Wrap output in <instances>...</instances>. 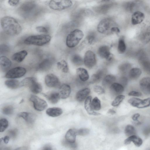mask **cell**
<instances>
[{
	"label": "cell",
	"instance_id": "obj_33",
	"mask_svg": "<svg viewBox=\"0 0 150 150\" xmlns=\"http://www.w3.org/2000/svg\"><path fill=\"white\" fill-rule=\"evenodd\" d=\"M141 73V70L139 68H133L130 70L129 76L130 79L134 80L136 79L139 77Z\"/></svg>",
	"mask_w": 150,
	"mask_h": 150
},
{
	"label": "cell",
	"instance_id": "obj_16",
	"mask_svg": "<svg viewBox=\"0 0 150 150\" xmlns=\"http://www.w3.org/2000/svg\"><path fill=\"white\" fill-rule=\"evenodd\" d=\"M71 92V87L67 84H63L59 87V93L61 98H67L69 96Z\"/></svg>",
	"mask_w": 150,
	"mask_h": 150
},
{
	"label": "cell",
	"instance_id": "obj_20",
	"mask_svg": "<svg viewBox=\"0 0 150 150\" xmlns=\"http://www.w3.org/2000/svg\"><path fill=\"white\" fill-rule=\"evenodd\" d=\"M44 95L50 103L53 104L57 103L61 98L59 93L55 92L44 94Z\"/></svg>",
	"mask_w": 150,
	"mask_h": 150
},
{
	"label": "cell",
	"instance_id": "obj_39",
	"mask_svg": "<svg viewBox=\"0 0 150 150\" xmlns=\"http://www.w3.org/2000/svg\"><path fill=\"white\" fill-rule=\"evenodd\" d=\"M92 105L93 108L94 110H98L101 108L100 100L96 97H95L92 101Z\"/></svg>",
	"mask_w": 150,
	"mask_h": 150
},
{
	"label": "cell",
	"instance_id": "obj_49",
	"mask_svg": "<svg viewBox=\"0 0 150 150\" xmlns=\"http://www.w3.org/2000/svg\"><path fill=\"white\" fill-rule=\"evenodd\" d=\"M62 144L64 146L73 149L77 147V145L75 142L71 143L67 141L66 140L63 141Z\"/></svg>",
	"mask_w": 150,
	"mask_h": 150
},
{
	"label": "cell",
	"instance_id": "obj_23",
	"mask_svg": "<svg viewBox=\"0 0 150 150\" xmlns=\"http://www.w3.org/2000/svg\"><path fill=\"white\" fill-rule=\"evenodd\" d=\"M28 54L25 50H22L14 54L11 57L12 59L14 61L20 62L25 58Z\"/></svg>",
	"mask_w": 150,
	"mask_h": 150
},
{
	"label": "cell",
	"instance_id": "obj_46",
	"mask_svg": "<svg viewBox=\"0 0 150 150\" xmlns=\"http://www.w3.org/2000/svg\"><path fill=\"white\" fill-rule=\"evenodd\" d=\"M17 133L18 130L16 129H10L7 132L8 136L13 139H14L16 137Z\"/></svg>",
	"mask_w": 150,
	"mask_h": 150
},
{
	"label": "cell",
	"instance_id": "obj_1",
	"mask_svg": "<svg viewBox=\"0 0 150 150\" xmlns=\"http://www.w3.org/2000/svg\"><path fill=\"white\" fill-rule=\"evenodd\" d=\"M1 25L4 31L7 35L14 36L18 35L21 31V27L14 18L5 16L1 20Z\"/></svg>",
	"mask_w": 150,
	"mask_h": 150
},
{
	"label": "cell",
	"instance_id": "obj_29",
	"mask_svg": "<svg viewBox=\"0 0 150 150\" xmlns=\"http://www.w3.org/2000/svg\"><path fill=\"white\" fill-rule=\"evenodd\" d=\"M76 135V130L70 129L65 134L66 140L69 142H75Z\"/></svg>",
	"mask_w": 150,
	"mask_h": 150
},
{
	"label": "cell",
	"instance_id": "obj_27",
	"mask_svg": "<svg viewBox=\"0 0 150 150\" xmlns=\"http://www.w3.org/2000/svg\"><path fill=\"white\" fill-rule=\"evenodd\" d=\"M110 89L112 93L118 95L123 92L124 87L120 83L114 82L110 86Z\"/></svg>",
	"mask_w": 150,
	"mask_h": 150
},
{
	"label": "cell",
	"instance_id": "obj_12",
	"mask_svg": "<svg viewBox=\"0 0 150 150\" xmlns=\"http://www.w3.org/2000/svg\"><path fill=\"white\" fill-rule=\"evenodd\" d=\"M45 81L46 85L49 87H57L60 84L58 78L52 74H49L46 75Z\"/></svg>",
	"mask_w": 150,
	"mask_h": 150
},
{
	"label": "cell",
	"instance_id": "obj_52",
	"mask_svg": "<svg viewBox=\"0 0 150 150\" xmlns=\"http://www.w3.org/2000/svg\"><path fill=\"white\" fill-rule=\"evenodd\" d=\"M128 95L129 96L138 97L141 96L142 95L141 92L135 91H132L128 93Z\"/></svg>",
	"mask_w": 150,
	"mask_h": 150
},
{
	"label": "cell",
	"instance_id": "obj_40",
	"mask_svg": "<svg viewBox=\"0 0 150 150\" xmlns=\"http://www.w3.org/2000/svg\"><path fill=\"white\" fill-rule=\"evenodd\" d=\"M125 98V96L122 95H118L112 103L111 105L114 107L118 106Z\"/></svg>",
	"mask_w": 150,
	"mask_h": 150
},
{
	"label": "cell",
	"instance_id": "obj_34",
	"mask_svg": "<svg viewBox=\"0 0 150 150\" xmlns=\"http://www.w3.org/2000/svg\"><path fill=\"white\" fill-rule=\"evenodd\" d=\"M71 62L75 65L80 66L82 65L83 61L81 57L78 54H74L71 58Z\"/></svg>",
	"mask_w": 150,
	"mask_h": 150
},
{
	"label": "cell",
	"instance_id": "obj_5",
	"mask_svg": "<svg viewBox=\"0 0 150 150\" xmlns=\"http://www.w3.org/2000/svg\"><path fill=\"white\" fill-rule=\"evenodd\" d=\"M115 23L112 19L106 18L102 20L97 26V30L101 33L109 35L112 34V29L115 26Z\"/></svg>",
	"mask_w": 150,
	"mask_h": 150
},
{
	"label": "cell",
	"instance_id": "obj_21",
	"mask_svg": "<svg viewBox=\"0 0 150 150\" xmlns=\"http://www.w3.org/2000/svg\"><path fill=\"white\" fill-rule=\"evenodd\" d=\"M12 63L11 61L6 56H2L0 57V65L1 69L6 71L11 67Z\"/></svg>",
	"mask_w": 150,
	"mask_h": 150
},
{
	"label": "cell",
	"instance_id": "obj_6",
	"mask_svg": "<svg viewBox=\"0 0 150 150\" xmlns=\"http://www.w3.org/2000/svg\"><path fill=\"white\" fill-rule=\"evenodd\" d=\"M22 83L24 86L28 87L31 91L34 93H39L42 90L41 84L37 81V80L35 77L25 78L23 79Z\"/></svg>",
	"mask_w": 150,
	"mask_h": 150
},
{
	"label": "cell",
	"instance_id": "obj_57",
	"mask_svg": "<svg viewBox=\"0 0 150 150\" xmlns=\"http://www.w3.org/2000/svg\"><path fill=\"white\" fill-rule=\"evenodd\" d=\"M140 114L139 113H136L133 115L132 117V119L134 121H136L138 120V118L140 116Z\"/></svg>",
	"mask_w": 150,
	"mask_h": 150
},
{
	"label": "cell",
	"instance_id": "obj_37",
	"mask_svg": "<svg viewBox=\"0 0 150 150\" xmlns=\"http://www.w3.org/2000/svg\"><path fill=\"white\" fill-rule=\"evenodd\" d=\"M139 61L140 64L144 69L146 70H150V62L147 58L142 57Z\"/></svg>",
	"mask_w": 150,
	"mask_h": 150
},
{
	"label": "cell",
	"instance_id": "obj_2",
	"mask_svg": "<svg viewBox=\"0 0 150 150\" xmlns=\"http://www.w3.org/2000/svg\"><path fill=\"white\" fill-rule=\"evenodd\" d=\"M51 39L50 36L47 34L31 35L25 38L24 42L28 45L42 46L48 43Z\"/></svg>",
	"mask_w": 150,
	"mask_h": 150
},
{
	"label": "cell",
	"instance_id": "obj_38",
	"mask_svg": "<svg viewBox=\"0 0 150 150\" xmlns=\"http://www.w3.org/2000/svg\"><path fill=\"white\" fill-rule=\"evenodd\" d=\"M136 130L134 127L131 125H128L125 127V133L127 136L134 135L136 133Z\"/></svg>",
	"mask_w": 150,
	"mask_h": 150
},
{
	"label": "cell",
	"instance_id": "obj_53",
	"mask_svg": "<svg viewBox=\"0 0 150 150\" xmlns=\"http://www.w3.org/2000/svg\"><path fill=\"white\" fill-rule=\"evenodd\" d=\"M19 2V0H8V4L11 6H14L17 5Z\"/></svg>",
	"mask_w": 150,
	"mask_h": 150
},
{
	"label": "cell",
	"instance_id": "obj_18",
	"mask_svg": "<svg viewBox=\"0 0 150 150\" xmlns=\"http://www.w3.org/2000/svg\"><path fill=\"white\" fill-rule=\"evenodd\" d=\"M145 18L143 13L140 11L134 12L132 15L131 23L133 25H136L141 23Z\"/></svg>",
	"mask_w": 150,
	"mask_h": 150
},
{
	"label": "cell",
	"instance_id": "obj_11",
	"mask_svg": "<svg viewBox=\"0 0 150 150\" xmlns=\"http://www.w3.org/2000/svg\"><path fill=\"white\" fill-rule=\"evenodd\" d=\"M83 62L85 66L88 68H91L96 64V59L95 54L91 50H88L85 53Z\"/></svg>",
	"mask_w": 150,
	"mask_h": 150
},
{
	"label": "cell",
	"instance_id": "obj_25",
	"mask_svg": "<svg viewBox=\"0 0 150 150\" xmlns=\"http://www.w3.org/2000/svg\"><path fill=\"white\" fill-rule=\"evenodd\" d=\"M106 72L105 69L99 70L96 73L93 74L91 78V82L94 83L99 81L104 76Z\"/></svg>",
	"mask_w": 150,
	"mask_h": 150
},
{
	"label": "cell",
	"instance_id": "obj_4",
	"mask_svg": "<svg viewBox=\"0 0 150 150\" xmlns=\"http://www.w3.org/2000/svg\"><path fill=\"white\" fill-rule=\"evenodd\" d=\"M83 32L81 30L76 29L71 31L67 36L66 43L67 47L73 48L76 46L83 36Z\"/></svg>",
	"mask_w": 150,
	"mask_h": 150
},
{
	"label": "cell",
	"instance_id": "obj_15",
	"mask_svg": "<svg viewBox=\"0 0 150 150\" xmlns=\"http://www.w3.org/2000/svg\"><path fill=\"white\" fill-rule=\"evenodd\" d=\"M139 84L142 90L146 94H150V78L144 77L141 79Z\"/></svg>",
	"mask_w": 150,
	"mask_h": 150
},
{
	"label": "cell",
	"instance_id": "obj_42",
	"mask_svg": "<svg viewBox=\"0 0 150 150\" xmlns=\"http://www.w3.org/2000/svg\"><path fill=\"white\" fill-rule=\"evenodd\" d=\"M8 126V122L5 118H2L0 120V131L3 132Z\"/></svg>",
	"mask_w": 150,
	"mask_h": 150
},
{
	"label": "cell",
	"instance_id": "obj_51",
	"mask_svg": "<svg viewBox=\"0 0 150 150\" xmlns=\"http://www.w3.org/2000/svg\"><path fill=\"white\" fill-rule=\"evenodd\" d=\"M36 30L40 33H47L48 32V30L46 28L42 26H38L36 27Z\"/></svg>",
	"mask_w": 150,
	"mask_h": 150
},
{
	"label": "cell",
	"instance_id": "obj_17",
	"mask_svg": "<svg viewBox=\"0 0 150 150\" xmlns=\"http://www.w3.org/2000/svg\"><path fill=\"white\" fill-rule=\"evenodd\" d=\"M84 107L87 113L90 115H98L100 114L94 111L92 105V97L88 96L84 103Z\"/></svg>",
	"mask_w": 150,
	"mask_h": 150
},
{
	"label": "cell",
	"instance_id": "obj_56",
	"mask_svg": "<svg viewBox=\"0 0 150 150\" xmlns=\"http://www.w3.org/2000/svg\"><path fill=\"white\" fill-rule=\"evenodd\" d=\"M9 137L7 135L0 139V142L3 141L4 143L7 144L9 140Z\"/></svg>",
	"mask_w": 150,
	"mask_h": 150
},
{
	"label": "cell",
	"instance_id": "obj_60",
	"mask_svg": "<svg viewBox=\"0 0 150 150\" xmlns=\"http://www.w3.org/2000/svg\"><path fill=\"white\" fill-rule=\"evenodd\" d=\"M99 0L102 1H109L110 0Z\"/></svg>",
	"mask_w": 150,
	"mask_h": 150
},
{
	"label": "cell",
	"instance_id": "obj_24",
	"mask_svg": "<svg viewBox=\"0 0 150 150\" xmlns=\"http://www.w3.org/2000/svg\"><path fill=\"white\" fill-rule=\"evenodd\" d=\"M18 116L19 117L23 118L26 122L30 124L33 122L35 118V116L32 114L26 112H21L18 114Z\"/></svg>",
	"mask_w": 150,
	"mask_h": 150
},
{
	"label": "cell",
	"instance_id": "obj_31",
	"mask_svg": "<svg viewBox=\"0 0 150 150\" xmlns=\"http://www.w3.org/2000/svg\"><path fill=\"white\" fill-rule=\"evenodd\" d=\"M5 84L8 88L12 89H16L21 86V82L17 80L14 79L6 80Z\"/></svg>",
	"mask_w": 150,
	"mask_h": 150
},
{
	"label": "cell",
	"instance_id": "obj_8",
	"mask_svg": "<svg viewBox=\"0 0 150 150\" xmlns=\"http://www.w3.org/2000/svg\"><path fill=\"white\" fill-rule=\"evenodd\" d=\"M26 69L23 67H17L12 68L7 72L5 77L8 79H16L20 78L26 73Z\"/></svg>",
	"mask_w": 150,
	"mask_h": 150
},
{
	"label": "cell",
	"instance_id": "obj_55",
	"mask_svg": "<svg viewBox=\"0 0 150 150\" xmlns=\"http://www.w3.org/2000/svg\"><path fill=\"white\" fill-rule=\"evenodd\" d=\"M120 84L123 86H126L127 82V79L125 77H122L120 80Z\"/></svg>",
	"mask_w": 150,
	"mask_h": 150
},
{
	"label": "cell",
	"instance_id": "obj_61",
	"mask_svg": "<svg viewBox=\"0 0 150 150\" xmlns=\"http://www.w3.org/2000/svg\"></svg>",
	"mask_w": 150,
	"mask_h": 150
},
{
	"label": "cell",
	"instance_id": "obj_19",
	"mask_svg": "<svg viewBox=\"0 0 150 150\" xmlns=\"http://www.w3.org/2000/svg\"><path fill=\"white\" fill-rule=\"evenodd\" d=\"M132 142L134 144L137 146H140L143 143V141L141 138L135 135L129 136L128 138L124 141V144L127 145L130 144Z\"/></svg>",
	"mask_w": 150,
	"mask_h": 150
},
{
	"label": "cell",
	"instance_id": "obj_35",
	"mask_svg": "<svg viewBox=\"0 0 150 150\" xmlns=\"http://www.w3.org/2000/svg\"><path fill=\"white\" fill-rule=\"evenodd\" d=\"M57 66L58 69L61 70L64 73H67L69 71L67 64L64 60L58 62L57 63Z\"/></svg>",
	"mask_w": 150,
	"mask_h": 150
},
{
	"label": "cell",
	"instance_id": "obj_30",
	"mask_svg": "<svg viewBox=\"0 0 150 150\" xmlns=\"http://www.w3.org/2000/svg\"><path fill=\"white\" fill-rule=\"evenodd\" d=\"M63 111L62 109L57 107L48 108L46 111L47 114L52 117H56L61 115Z\"/></svg>",
	"mask_w": 150,
	"mask_h": 150
},
{
	"label": "cell",
	"instance_id": "obj_36",
	"mask_svg": "<svg viewBox=\"0 0 150 150\" xmlns=\"http://www.w3.org/2000/svg\"><path fill=\"white\" fill-rule=\"evenodd\" d=\"M117 48L118 52L120 54L123 53L126 50V45L123 37H120L119 40Z\"/></svg>",
	"mask_w": 150,
	"mask_h": 150
},
{
	"label": "cell",
	"instance_id": "obj_48",
	"mask_svg": "<svg viewBox=\"0 0 150 150\" xmlns=\"http://www.w3.org/2000/svg\"><path fill=\"white\" fill-rule=\"evenodd\" d=\"M0 49L1 54H6L10 50L9 47L7 45L4 44L1 45Z\"/></svg>",
	"mask_w": 150,
	"mask_h": 150
},
{
	"label": "cell",
	"instance_id": "obj_59",
	"mask_svg": "<svg viewBox=\"0 0 150 150\" xmlns=\"http://www.w3.org/2000/svg\"><path fill=\"white\" fill-rule=\"evenodd\" d=\"M108 113L111 115H114L116 113V112L112 109H109L108 110Z\"/></svg>",
	"mask_w": 150,
	"mask_h": 150
},
{
	"label": "cell",
	"instance_id": "obj_47",
	"mask_svg": "<svg viewBox=\"0 0 150 150\" xmlns=\"http://www.w3.org/2000/svg\"><path fill=\"white\" fill-rule=\"evenodd\" d=\"M130 65L128 63H125L120 66L119 69L120 71L123 73L127 71L130 67Z\"/></svg>",
	"mask_w": 150,
	"mask_h": 150
},
{
	"label": "cell",
	"instance_id": "obj_45",
	"mask_svg": "<svg viewBox=\"0 0 150 150\" xmlns=\"http://www.w3.org/2000/svg\"><path fill=\"white\" fill-rule=\"evenodd\" d=\"M143 42L147 43L150 41V25L147 28L143 38Z\"/></svg>",
	"mask_w": 150,
	"mask_h": 150
},
{
	"label": "cell",
	"instance_id": "obj_3",
	"mask_svg": "<svg viewBox=\"0 0 150 150\" xmlns=\"http://www.w3.org/2000/svg\"><path fill=\"white\" fill-rule=\"evenodd\" d=\"M19 9L21 13L25 17L35 15L38 12L37 4L34 0H28L23 2Z\"/></svg>",
	"mask_w": 150,
	"mask_h": 150
},
{
	"label": "cell",
	"instance_id": "obj_54",
	"mask_svg": "<svg viewBox=\"0 0 150 150\" xmlns=\"http://www.w3.org/2000/svg\"><path fill=\"white\" fill-rule=\"evenodd\" d=\"M143 133L145 136H148L150 134V126L145 128L143 130Z\"/></svg>",
	"mask_w": 150,
	"mask_h": 150
},
{
	"label": "cell",
	"instance_id": "obj_44",
	"mask_svg": "<svg viewBox=\"0 0 150 150\" xmlns=\"http://www.w3.org/2000/svg\"><path fill=\"white\" fill-rule=\"evenodd\" d=\"M77 135L85 136L88 135L90 132V130L87 128H82L76 130Z\"/></svg>",
	"mask_w": 150,
	"mask_h": 150
},
{
	"label": "cell",
	"instance_id": "obj_22",
	"mask_svg": "<svg viewBox=\"0 0 150 150\" xmlns=\"http://www.w3.org/2000/svg\"><path fill=\"white\" fill-rule=\"evenodd\" d=\"M90 92V90L88 88H86L78 91L76 95V100L81 102L86 99Z\"/></svg>",
	"mask_w": 150,
	"mask_h": 150
},
{
	"label": "cell",
	"instance_id": "obj_9",
	"mask_svg": "<svg viewBox=\"0 0 150 150\" xmlns=\"http://www.w3.org/2000/svg\"><path fill=\"white\" fill-rule=\"evenodd\" d=\"M128 103L132 106L139 108H144L150 105V98L141 99L132 98L128 100Z\"/></svg>",
	"mask_w": 150,
	"mask_h": 150
},
{
	"label": "cell",
	"instance_id": "obj_10",
	"mask_svg": "<svg viewBox=\"0 0 150 150\" xmlns=\"http://www.w3.org/2000/svg\"><path fill=\"white\" fill-rule=\"evenodd\" d=\"M30 99L33 103L34 108L37 111L43 110L47 107V104L45 100L36 96L31 95Z\"/></svg>",
	"mask_w": 150,
	"mask_h": 150
},
{
	"label": "cell",
	"instance_id": "obj_14",
	"mask_svg": "<svg viewBox=\"0 0 150 150\" xmlns=\"http://www.w3.org/2000/svg\"><path fill=\"white\" fill-rule=\"evenodd\" d=\"M54 63V59L52 58H47L41 62L38 66V69L41 71H46L52 67Z\"/></svg>",
	"mask_w": 150,
	"mask_h": 150
},
{
	"label": "cell",
	"instance_id": "obj_26",
	"mask_svg": "<svg viewBox=\"0 0 150 150\" xmlns=\"http://www.w3.org/2000/svg\"><path fill=\"white\" fill-rule=\"evenodd\" d=\"M113 5L112 3L105 4L96 7L95 10L98 13L104 14L111 8Z\"/></svg>",
	"mask_w": 150,
	"mask_h": 150
},
{
	"label": "cell",
	"instance_id": "obj_43",
	"mask_svg": "<svg viewBox=\"0 0 150 150\" xmlns=\"http://www.w3.org/2000/svg\"><path fill=\"white\" fill-rule=\"evenodd\" d=\"M86 39L88 44H92L96 40L95 34L93 32L90 33L87 36Z\"/></svg>",
	"mask_w": 150,
	"mask_h": 150
},
{
	"label": "cell",
	"instance_id": "obj_7",
	"mask_svg": "<svg viewBox=\"0 0 150 150\" xmlns=\"http://www.w3.org/2000/svg\"><path fill=\"white\" fill-rule=\"evenodd\" d=\"M72 4L71 0H51L49 6L52 9L61 10L70 8Z\"/></svg>",
	"mask_w": 150,
	"mask_h": 150
},
{
	"label": "cell",
	"instance_id": "obj_28",
	"mask_svg": "<svg viewBox=\"0 0 150 150\" xmlns=\"http://www.w3.org/2000/svg\"><path fill=\"white\" fill-rule=\"evenodd\" d=\"M76 72L80 80L82 81H87L89 78L87 71L84 68H79L77 69Z\"/></svg>",
	"mask_w": 150,
	"mask_h": 150
},
{
	"label": "cell",
	"instance_id": "obj_32",
	"mask_svg": "<svg viewBox=\"0 0 150 150\" xmlns=\"http://www.w3.org/2000/svg\"><path fill=\"white\" fill-rule=\"evenodd\" d=\"M115 79V77L113 75H108L104 77L102 81V85L105 87L110 86L114 83Z\"/></svg>",
	"mask_w": 150,
	"mask_h": 150
},
{
	"label": "cell",
	"instance_id": "obj_41",
	"mask_svg": "<svg viewBox=\"0 0 150 150\" xmlns=\"http://www.w3.org/2000/svg\"><path fill=\"white\" fill-rule=\"evenodd\" d=\"M13 108L11 105H8L4 106L2 109V113L6 115H10L13 112Z\"/></svg>",
	"mask_w": 150,
	"mask_h": 150
},
{
	"label": "cell",
	"instance_id": "obj_50",
	"mask_svg": "<svg viewBox=\"0 0 150 150\" xmlns=\"http://www.w3.org/2000/svg\"><path fill=\"white\" fill-rule=\"evenodd\" d=\"M94 90L95 92L99 94H103L105 92L104 89L98 85H96L94 86Z\"/></svg>",
	"mask_w": 150,
	"mask_h": 150
},
{
	"label": "cell",
	"instance_id": "obj_13",
	"mask_svg": "<svg viewBox=\"0 0 150 150\" xmlns=\"http://www.w3.org/2000/svg\"><path fill=\"white\" fill-rule=\"evenodd\" d=\"M98 53L101 57L105 59L108 61H111L112 59V56L110 52L109 47L107 46L100 47L98 49Z\"/></svg>",
	"mask_w": 150,
	"mask_h": 150
},
{
	"label": "cell",
	"instance_id": "obj_58",
	"mask_svg": "<svg viewBox=\"0 0 150 150\" xmlns=\"http://www.w3.org/2000/svg\"><path fill=\"white\" fill-rule=\"evenodd\" d=\"M42 149L43 150H52V146L50 144H47L45 145L43 147Z\"/></svg>",
	"mask_w": 150,
	"mask_h": 150
}]
</instances>
